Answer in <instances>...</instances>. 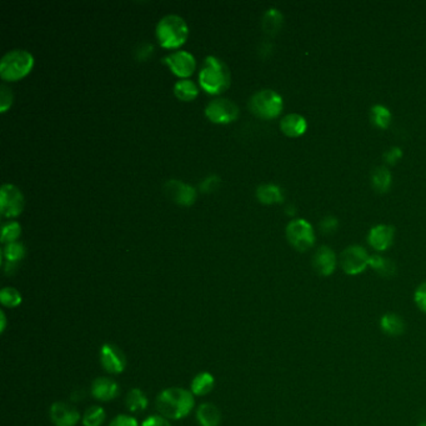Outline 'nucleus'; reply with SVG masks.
<instances>
[{"mask_svg":"<svg viewBox=\"0 0 426 426\" xmlns=\"http://www.w3.org/2000/svg\"><path fill=\"white\" fill-rule=\"evenodd\" d=\"M194 405V394L181 388H169L157 397V409L166 419L179 420L188 416Z\"/></svg>","mask_w":426,"mask_h":426,"instance_id":"1","label":"nucleus"},{"mask_svg":"<svg viewBox=\"0 0 426 426\" xmlns=\"http://www.w3.org/2000/svg\"><path fill=\"white\" fill-rule=\"evenodd\" d=\"M200 87L209 94H220L230 87L229 68L217 57H207L199 74Z\"/></svg>","mask_w":426,"mask_h":426,"instance_id":"2","label":"nucleus"},{"mask_svg":"<svg viewBox=\"0 0 426 426\" xmlns=\"http://www.w3.org/2000/svg\"><path fill=\"white\" fill-rule=\"evenodd\" d=\"M157 38L161 46L175 49L185 43L188 39L189 29L185 21L179 15H166L160 19L157 25Z\"/></svg>","mask_w":426,"mask_h":426,"instance_id":"3","label":"nucleus"},{"mask_svg":"<svg viewBox=\"0 0 426 426\" xmlns=\"http://www.w3.org/2000/svg\"><path fill=\"white\" fill-rule=\"evenodd\" d=\"M34 58L29 51L15 49L8 51L0 62V77L8 81L22 79L31 70Z\"/></svg>","mask_w":426,"mask_h":426,"instance_id":"4","label":"nucleus"},{"mask_svg":"<svg viewBox=\"0 0 426 426\" xmlns=\"http://www.w3.org/2000/svg\"><path fill=\"white\" fill-rule=\"evenodd\" d=\"M282 98L271 89L256 92L249 101V108L261 119H274L282 111Z\"/></svg>","mask_w":426,"mask_h":426,"instance_id":"5","label":"nucleus"},{"mask_svg":"<svg viewBox=\"0 0 426 426\" xmlns=\"http://www.w3.org/2000/svg\"><path fill=\"white\" fill-rule=\"evenodd\" d=\"M287 239L295 250L304 253L315 244V232L305 219H294L287 226Z\"/></svg>","mask_w":426,"mask_h":426,"instance_id":"6","label":"nucleus"},{"mask_svg":"<svg viewBox=\"0 0 426 426\" xmlns=\"http://www.w3.org/2000/svg\"><path fill=\"white\" fill-rule=\"evenodd\" d=\"M369 261L370 255L362 246L350 245L340 254L339 264L345 274L359 275L367 270Z\"/></svg>","mask_w":426,"mask_h":426,"instance_id":"7","label":"nucleus"},{"mask_svg":"<svg viewBox=\"0 0 426 426\" xmlns=\"http://www.w3.org/2000/svg\"><path fill=\"white\" fill-rule=\"evenodd\" d=\"M205 116L213 123H231L238 118V105L229 99L217 98V99L210 101L209 104L207 105Z\"/></svg>","mask_w":426,"mask_h":426,"instance_id":"8","label":"nucleus"},{"mask_svg":"<svg viewBox=\"0 0 426 426\" xmlns=\"http://www.w3.org/2000/svg\"><path fill=\"white\" fill-rule=\"evenodd\" d=\"M24 196L13 184H4L0 189V213L5 217H18L24 209Z\"/></svg>","mask_w":426,"mask_h":426,"instance_id":"9","label":"nucleus"},{"mask_svg":"<svg viewBox=\"0 0 426 426\" xmlns=\"http://www.w3.org/2000/svg\"><path fill=\"white\" fill-rule=\"evenodd\" d=\"M170 70L181 78H187L196 70V58L189 51H179L166 55L163 59Z\"/></svg>","mask_w":426,"mask_h":426,"instance_id":"10","label":"nucleus"},{"mask_svg":"<svg viewBox=\"0 0 426 426\" xmlns=\"http://www.w3.org/2000/svg\"><path fill=\"white\" fill-rule=\"evenodd\" d=\"M101 361L109 374H120L127 368V358L119 347L113 344H104L101 349Z\"/></svg>","mask_w":426,"mask_h":426,"instance_id":"11","label":"nucleus"},{"mask_svg":"<svg viewBox=\"0 0 426 426\" xmlns=\"http://www.w3.org/2000/svg\"><path fill=\"white\" fill-rule=\"evenodd\" d=\"M164 193L179 205H191L196 202V189L179 181H169L164 185Z\"/></svg>","mask_w":426,"mask_h":426,"instance_id":"12","label":"nucleus"},{"mask_svg":"<svg viewBox=\"0 0 426 426\" xmlns=\"http://www.w3.org/2000/svg\"><path fill=\"white\" fill-rule=\"evenodd\" d=\"M394 235H395L394 226L386 224L376 225L369 231V245L376 252H385L392 245Z\"/></svg>","mask_w":426,"mask_h":426,"instance_id":"13","label":"nucleus"},{"mask_svg":"<svg viewBox=\"0 0 426 426\" xmlns=\"http://www.w3.org/2000/svg\"><path fill=\"white\" fill-rule=\"evenodd\" d=\"M336 264V255L330 246H320L312 256V267L320 276H330L334 274Z\"/></svg>","mask_w":426,"mask_h":426,"instance_id":"14","label":"nucleus"},{"mask_svg":"<svg viewBox=\"0 0 426 426\" xmlns=\"http://www.w3.org/2000/svg\"><path fill=\"white\" fill-rule=\"evenodd\" d=\"M51 419L55 426H75L80 420V414L74 406L64 401L51 405Z\"/></svg>","mask_w":426,"mask_h":426,"instance_id":"15","label":"nucleus"},{"mask_svg":"<svg viewBox=\"0 0 426 426\" xmlns=\"http://www.w3.org/2000/svg\"><path fill=\"white\" fill-rule=\"evenodd\" d=\"M120 392L119 385L110 377L101 376L95 379L92 384V395L101 401H110L116 399Z\"/></svg>","mask_w":426,"mask_h":426,"instance_id":"16","label":"nucleus"},{"mask_svg":"<svg viewBox=\"0 0 426 426\" xmlns=\"http://www.w3.org/2000/svg\"><path fill=\"white\" fill-rule=\"evenodd\" d=\"M280 129L289 137H302L308 129V123L304 116L291 113L284 116L280 122Z\"/></svg>","mask_w":426,"mask_h":426,"instance_id":"17","label":"nucleus"},{"mask_svg":"<svg viewBox=\"0 0 426 426\" xmlns=\"http://www.w3.org/2000/svg\"><path fill=\"white\" fill-rule=\"evenodd\" d=\"M380 330L386 336L390 338H397L401 336L405 332L406 325H405L404 319L395 312H386L380 319Z\"/></svg>","mask_w":426,"mask_h":426,"instance_id":"18","label":"nucleus"},{"mask_svg":"<svg viewBox=\"0 0 426 426\" xmlns=\"http://www.w3.org/2000/svg\"><path fill=\"white\" fill-rule=\"evenodd\" d=\"M3 258L5 259V267L4 270L7 274H13L18 263L22 261L23 258L25 256V248L23 245L22 243H9L5 244L3 252H1Z\"/></svg>","mask_w":426,"mask_h":426,"instance_id":"19","label":"nucleus"},{"mask_svg":"<svg viewBox=\"0 0 426 426\" xmlns=\"http://www.w3.org/2000/svg\"><path fill=\"white\" fill-rule=\"evenodd\" d=\"M196 419L202 426H219L222 421V412L211 403H204L196 410Z\"/></svg>","mask_w":426,"mask_h":426,"instance_id":"20","label":"nucleus"},{"mask_svg":"<svg viewBox=\"0 0 426 426\" xmlns=\"http://www.w3.org/2000/svg\"><path fill=\"white\" fill-rule=\"evenodd\" d=\"M369 267H371L376 274L383 276V278H390L397 273V265L394 261H391L388 258H384L379 254L370 255Z\"/></svg>","mask_w":426,"mask_h":426,"instance_id":"21","label":"nucleus"},{"mask_svg":"<svg viewBox=\"0 0 426 426\" xmlns=\"http://www.w3.org/2000/svg\"><path fill=\"white\" fill-rule=\"evenodd\" d=\"M256 198L263 204H278L284 200L282 189L274 184H261L256 189Z\"/></svg>","mask_w":426,"mask_h":426,"instance_id":"22","label":"nucleus"},{"mask_svg":"<svg viewBox=\"0 0 426 426\" xmlns=\"http://www.w3.org/2000/svg\"><path fill=\"white\" fill-rule=\"evenodd\" d=\"M215 379L210 373H200L191 382V392L196 397L208 395L214 389Z\"/></svg>","mask_w":426,"mask_h":426,"instance_id":"23","label":"nucleus"},{"mask_svg":"<svg viewBox=\"0 0 426 426\" xmlns=\"http://www.w3.org/2000/svg\"><path fill=\"white\" fill-rule=\"evenodd\" d=\"M391 173L385 166H379L373 172L371 184L377 193H388L391 188Z\"/></svg>","mask_w":426,"mask_h":426,"instance_id":"24","label":"nucleus"},{"mask_svg":"<svg viewBox=\"0 0 426 426\" xmlns=\"http://www.w3.org/2000/svg\"><path fill=\"white\" fill-rule=\"evenodd\" d=\"M282 14L278 9H269L263 16V29L269 36H275L282 29Z\"/></svg>","mask_w":426,"mask_h":426,"instance_id":"25","label":"nucleus"},{"mask_svg":"<svg viewBox=\"0 0 426 426\" xmlns=\"http://www.w3.org/2000/svg\"><path fill=\"white\" fill-rule=\"evenodd\" d=\"M125 404L128 410L131 412H144L148 408V397L145 395V392L140 389H131L127 399H125Z\"/></svg>","mask_w":426,"mask_h":426,"instance_id":"26","label":"nucleus"},{"mask_svg":"<svg viewBox=\"0 0 426 426\" xmlns=\"http://www.w3.org/2000/svg\"><path fill=\"white\" fill-rule=\"evenodd\" d=\"M198 93H199L198 87L191 80H179L174 85V94L181 101H194L198 96Z\"/></svg>","mask_w":426,"mask_h":426,"instance_id":"27","label":"nucleus"},{"mask_svg":"<svg viewBox=\"0 0 426 426\" xmlns=\"http://www.w3.org/2000/svg\"><path fill=\"white\" fill-rule=\"evenodd\" d=\"M370 119L376 128L388 129L391 123L390 110L382 104H376L370 110Z\"/></svg>","mask_w":426,"mask_h":426,"instance_id":"28","label":"nucleus"},{"mask_svg":"<svg viewBox=\"0 0 426 426\" xmlns=\"http://www.w3.org/2000/svg\"><path fill=\"white\" fill-rule=\"evenodd\" d=\"M105 418H107V414L101 406H92L83 415L81 421L84 426H101L104 424Z\"/></svg>","mask_w":426,"mask_h":426,"instance_id":"29","label":"nucleus"},{"mask_svg":"<svg viewBox=\"0 0 426 426\" xmlns=\"http://www.w3.org/2000/svg\"><path fill=\"white\" fill-rule=\"evenodd\" d=\"M22 294L14 289V288H4L0 291V303L3 304L5 308H16L22 304Z\"/></svg>","mask_w":426,"mask_h":426,"instance_id":"30","label":"nucleus"},{"mask_svg":"<svg viewBox=\"0 0 426 426\" xmlns=\"http://www.w3.org/2000/svg\"><path fill=\"white\" fill-rule=\"evenodd\" d=\"M22 234V226L16 222H8L1 228V243H14Z\"/></svg>","mask_w":426,"mask_h":426,"instance_id":"31","label":"nucleus"},{"mask_svg":"<svg viewBox=\"0 0 426 426\" xmlns=\"http://www.w3.org/2000/svg\"><path fill=\"white\" fill-rule=\"evenodd\" d=\"M414 302L421 312L426 314V282L420 284L414 293Z\"/></svg>","mask_w":426,"mask_h":426,"instance_id":"32","label":"nucleus"},{"mask_svg":"<svg viewBox=\"0 0 426 426\" xmlns=\"http://www.w3.org/2000/svg\"><path fill=\"white\" fill-rule=\"evenodd\" d=\"M12 103H13L12 90L9 88L5 87L4 84L0 85V111L5 113L8 108L12 105Z\"/></svg>","mask_w":426,"mask_h":426,"instance_id":"33","label":"nucleus"},{"mask_svg":"<svg viewBox=\"0 0 426 426\" xmlns=\"http://www.w3.org/2000/svg\"><path fill=\"white\" fill-rule=\"evenodd\" d=\"M320 230L323 234H332L339 228V220L335 217H325L320 222Z\"/></svg>","mask_w":426,"mask_h":426,"instance_id":"34","label":"nucleus"},{"mask_svg":"<svg viewBox=\"0 0 426 426\" xmlns=\"http://www.w3.org/2000/svg\"><path fill=\"white\" fill-rule=\"evenodd\" d=\"M403 158V150L399 146H392L388 152H384L385 163L389 165H395Z\"/></svg>","mask_w":426,"mask_h":426,"instance_id":"35","label":"nucleus"},{"mask_svg":"<svg viewBox=\"0 0 426 426\" xmlns=\"http://www.w3.org/2000/svg\"><path fill=\"white\" fill-rule=\"evenodd\" d=\"M109 426H139V423L135 418L129 415H118L110 421Z\"/></svg>","mask_w":426,"mask_h":426,"instance_id":"36","label":"nucleus"},{"mask_svg":"<svg viewBox=\"0 0 426 426\" xmlns=\"http://www.w3.org/2000/svg\"><path fill=\"white\" fill-rule=\"evenodd\" d=\"M142 426H172L166 418L161 415H152L150 418L145 419Z\"/></svg>","mask_w":426,"mask_h":426,"instance_id":"37","label":"nucleus"},{"mask_svg":"<svg viewBox=\"0 0 426 426\" xmlns=\"http://www.w3.org/2000/svg\"><path fill=\"white\" fill-rule=\"evenodd\" d=\"M0 320H1V323H0V332H4L5 326H7V318H5V314H4L3 311L0 312Z\"/></svg>","mask_w":426,"mask_h":426,"instance_id":"38","label":"nucleus"},{"mask_svg":"<svg viewBox=\"0 0 426 426\" xmlns=\"http://www.w3.org/2000/svg\"><path fill=\"white\" fill-rule=\"evenodd\" d=\"M418 426H426V421H423V423H420Z\"/></svg>","mask_w":426,"mask_h":426,"instance_id":"39","label":"nucleus"}]
</instances>
